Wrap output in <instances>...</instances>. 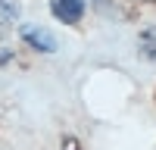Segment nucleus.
Segmentation results:
<instances>
[{
	"instance_id": "1",
	"label": "nucleus",
	"mask_w": 156,
	"mask_h": 150,
	"mask_svg": "<svg viewBox=\"0 0 156 150\" xmlns=\"http://www.w3.org/2000/svg\"><path fill=\"white\" fill-rule=\"evenodd\" d=\"M50 12H53L59 22L75 25L84 16V0H53V3H50Z\"/></svg>"
},
{
	"instance_id": "2",
	"label": "nucleus",
	"mask_w": 156,
	"mask_h": 150,
	"mask_svg": "<svg viewBox=\"0 0 156 150\" xmlns=\"http://www.w3.org/2000/svg\"><path fill=\"white\" fill-rule=\"evenodd\" d=\"M22 38H25V41H28L34 50H41V53H53V50H56L53 34L44 31L41 25H22Z\"/></svg>"
},
{
	"instance_id": "3",
	"label": "nucleus",
	"mask_w": 156,
	"mask_h": 150,
	"mask_svg": "<svg viewBox=\"0 0 156 150\" xmlns=\"http://www.w3.org/2000/svg\"><path fill=\"white\" fill-rule=\"evenodd\" d=\"M19 19V3L16 0H0V38L6 34V28Z\"/></svg>"
},
{
	"instance_id": "4",
	"label": "nucleus",
	"mask_w": 156,
	"mask_h": 150,
	"mask_svg": "<svg viewBox=\"0 0 156 150\" xmlns=\"http://www.w3.org/2000/svg\"><path fill=\"white\" fill-rule=\"evenodd\" d=\"M66 150H81V147H78V144L72 141V138H66Z\"/></svg>"
},
{
	"instance_id": "5",
	"label": "nucleus",
	"mask_w": 156,
	"mask_h": 150,
	"mask_svg": "<svg viewBox=\"0 0 156 150\" xmlns=\"http://www.w3.org/2000/svg\"><path fill=\"white\" fill-rule=\"evenodd\" d=\"M144 3H156V0H144Z\"/></svg>"
}]
</instances>
